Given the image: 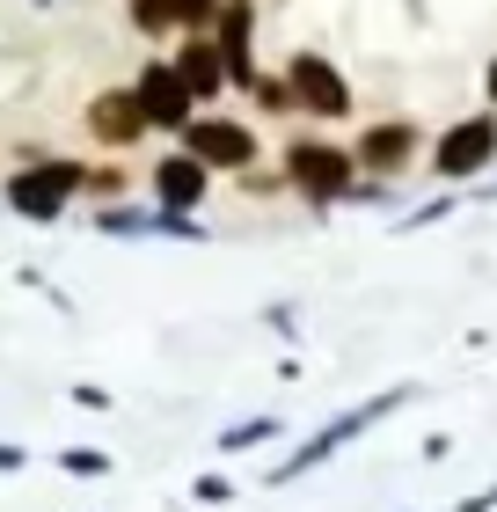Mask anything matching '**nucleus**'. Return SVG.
Instances as JSON below:
<instances>
[{"label":"nucleus","instance_id":"f257e3e1","mask_svg":"<svg viewBox=\"0 0 497 512\" xmlns=\"http://www.w3.org/2000/svg\"><path fill=\"white\" fill-rule=\"evenodd\" d=\"M402 403H417V381H395L388 395H373V403L344 410V417H329V425H322L315 439H307V447H293L286 461H278V483H293V476H315L329 454H344V447H351V439H359L366 425H381V417H388V410H402Z\"/></svg>","mask_w":497,"mask_h":512},{"label":"nucleus","instance_id":"f03ea898","mask_svg":"<svg viewBox=\"0 0 497 512\" xmlns=\"http://www.w3.org/2000/svg\"><path fill=\"white\" fill-rule=\"evenodd\" d=\"M351 176H359V154H351V147H329V139H300V147H286V183L307 205H337L351 191Z\"/></svg>","mask_w":497,"mask_h":512},{"label":"nucleus","instance_id":"7ed1b4c3","mask_svg":"<svg viewBox=\"0 0 497 512\" xmlns=\"http://www.w3.org/2000/svg\"><path fill=\"white\" fill-rule=\"evenodd\" d=\"M81 183H88L81 161H30L22 176H8V205H15L22 220H59L66 198H74Z\"/></svg>","mask_w":497,"mask_h":512},{"label":"nucleus","instance_id":"20e7f679","mask_svg":"<svg viewBox=\"0 0 497 512\" xmlns=\"http://www.w3.org/2000/svg\"><path fill=\"white\" fill-rule=\"evenodd\" d=\"M490 161H497V118H461V125H446L432 169H439L446 183H461V176H483Z\"/></svg>","mask_w":497,"mask_h":512},{"label":"nucleus","instance_id":"39448f33","mask_svg":"<svg viewBox=\"0 0 497 512\" xmlns=\"http://www.w3.org/2000/svg\"><path fill=\"white\" fill-rule=\"evenodd\" d=\"M183 147H191L198 161H212V169H249L256 161V132L234 125V118H191L183 125Z\"/></svg>","mask_w":497,"mask_h":512},{"label":"nucleus","instance_id":"423d86ee","mask_svg":"<svg viewBox=\"0 0 497 512\" xmlns=\"http://www.w3.org/2000/svg\"><path fill=\"white\" fill-rule=\"evenodd\" d=\"M191 81L176 74V59H154L147 74H139V110H147V125H169V132H183L191 125Z\"/></svg>","mask_w":497,"mask_h":512},{"label":"nucleus","instance_id":"0eeeda50","mask_svg":"<svg viewBox=\"0 0 497 512\" xmlns=\"http://www.w3.org/2000/svg\"><path fill=\"white\" fill-rule=\"evenodd\" d=\"M286 74H293L300 103L315 110V118H344V110H351V88H344V74H337V66H329L322 52H300V59L286 66Z\"/></svg>","mask_w":497,"mask_h":512},{"label":"nucleus","instance_id":"6e6552de","mask_svg":"<svg viewBox=\"0 0 497 512\" xmlns=\"http://www.w3.org/2000/svg\"><path fill=\"white\" fill-rule=\"evenodd\" d=\"M205 176H212V161H198L191 147H183V154H161V161H154V198L176 205V213H191V205H205Z\"/></svg>","mask_w":497,"mask_h":512},{"label":"nucleus","instance_id":"1a4fd4ad","mask_svg":"<svg viewBox=\"0 0 497 512\" xmlns=\"http://www.w3.org/2000/svg\"><path fill=\"white\" fill-rule=\"evenodd\" d=\"M212 37H220V52H227V81L234 88H256V66H249V37H256L249 0H227V8L212 15Z\"/></svg>","mask_w":497,"mask_h":512},{"label":"nucleus","instance_id":"9d476101","mask_svg":"<svg viewBox=\"0 0 497 512\" xmlns=\"http://www.w3.org/2000/svg\"><path fill=\"white\" fill-rule=\"evenodd\" d=\"M410 147H417V125H410V118H402V125H373V132L359 139V169L402 176V169H410Z\"/></svg>","mask_w":497,"mask_h":512},{"label":"nucleus","instance_id":"9b49d317","mask_svg":"<svg viewBox=\"0 0 497 512\" xmlns=\"http://www.w3.org/2000/svg\"><path fill=\"white\" fill-rule=\"evenodd\" d=\"M176 74L191 81V96H198V103H205V96H220V88H227V52H220V37L183 44V52H176Z\"/></svg>","mask_w":497,"mask_h":512},{"label":"nucleus","instance_id":"f8f14e48","mask_svg":"<svg viewBox=\"0 0 497 512\" xmlns=\"http://www.w3.org/2000/svg\"><path fill=\"white\" fill-rule=\"evenodd\" d=\"M88 125H96V139H139L147 132V110H139V96H96L88 103Z\"/></svg>","mask_w":497,"mask_h":512},{"label":"nucleus","instance_id":"ddd939ff","mask_svg":"<svg viewBox=\"0 0 497 512\" xmlns=\"http://www.w3.org/2000/svg\"><path fill=\"white\" fill-rule=\"evenodd\" d=\"M264 439H278V417H242V425L220 432V447L227 454H249V447H264Z\"/></svg>","mask_w":497,"mask_h":512},{"label":"nucleus","instance_id":"4468645a","mask_svg":"<svg viewBox=\"0 0 497 512\" xmlns=\"http://www.w3.org/2000/svg\"><path fill=\"white\" fill-rule=\"evenodd\" d=\"M176 22V0H132V30H147V37H161Z\"/></svg>","mask_w":497,"mask_h":512},{"label":"nucleus","instance_id":"2eb2a0df","mask_svg":"<svg viewBox=\"0 0 497 512\" xmlns=\"http://www.w3.org/2000/svg\"><path fill=\"white\" fill-rule=\"evenodd\" d=\"M59 469H66V476H110V454H103V447H66Z\"/></svg>","mask_w":497,"mask_h":512},{"label":"nucleus","instance_id":"dca6fc26","mask_svg":"<svg viewBox=\"0 0 497 512\" xmlns=\"http://www.w3.org/2000/svg\"><path fill=\"white\" fill-rule=\"evenodd\" d=\"M220 8H227V0H176V30H212Z\"/></svg>","mask_w":497,"mask_h":512},{"label":"nucleus","instance_id":"f3484780","mask_svg":"<svg viewBox=\"0 0 497 512\" xmlns=\"http://www.w3.org/2000/svg\"><path fill=\"white\" fill-rule=\"evenodd\" d=\"M256 103H264V110H293V103H300L293 74H286V81H256Z\"/></svg>","mask_w":497,"mask_h":512},{"label":"nucleus","instance_id":"a211bd4d","mask_svg":"<svg viewBox=\"0 0 497 512\" xmlns=\"http://www.w3.org/2000/svg\"><path fill=\"white\" fill-rule=\"evenodd\" d=\"M191 498H198V505H234V483H227V476H198Z\"/></svg>","mask_w":497,"mask_h":512},{"label":"nucleus","instance_id":"6ab92c4d","mask_svg":"<svg viewBox=\"0 0 497 512\" xmlns=\"http://www.w3.org/2000/svg\"><path fill=\"white\" fill-rule=\"evenodd\" d=\"M446 213H454V198H432V205H417L402 227H432V220H446Z\"/></svg>","mask_w":497,"mask_h":512},{"label":"nucleus","instance_id":"aec40b11","mask_svg":"<svg viewBox=\"0 0 497 512\" xmlns=\"http://www.w3.org/2000/svg\"><path fill=\"white\" fill-rule=\"evenodd\" d=\"M74 403H81V410H110V388H96V381H81V388H74Z\"/></svg>","mask_w":497,"mask_h":512},{"label":"nucleus","instance_id":"412c9836","mask_svg":"<svg viewBox=\"0 0 497 512\" xmlns=\"http://www.w3.org/2000/svg\"><path fill=\"white\" fill-rule=\"evenodd\" d=\"M88 183H96V191H103V198H117V191H125V169H96V176H88Z\"/></svg>","mask_w":497,"mask_h":512},{"label":"nucleus","instance_id":"4be33fe9","mask_svg":"<svg viewBox=\"0 0 497 512\" xmlns=\"http://www.w3.org/2000/svg\"><path fill=\"white\" fill-rule=\"evenodd\" d=\"M461 512H497V483H490V491H476V498H461Z\"/></svg>","mask_w":497,"mask_h":512},{"label":"nucleus","instance_id":"5701e85b","mask_svg":"<svg viewBox=\"0 0 497 512\" xmlns=\"http://www.w3.org/2000/svg\"><path fill=\"white\" fill-rule=\"evenodd\" d=\"M8 469H22V447H0V476H8Z\"/></svg>","mask_w":497,"mask_h":512},{"label":"nucleus","instance_id":"b1692460","mask_svg":"<svg viewBox=\"0 0 497 512\" xmlns=\"http://www.w3.org/2000/svg\"><path fill=\"white\" fill-rule=\"evenodd\" d=\"M483 88H490V103H497V59H490V74H483Z\"/></svg>","mask_w":497,"mask_h":512},{"label":"nucleus","instance_id":"393cba45","mask_svg":"<svg viewBox=\"0 0 497 512\" xmlns=\"http://www.w3.org/2000/svg\"><path fill=\"white\" fill-rule=\"evenodd\" d=\"M37 8H52V0H37Z\"/></svg>","mask_w":497,"mask_h":512}]
</instances>
